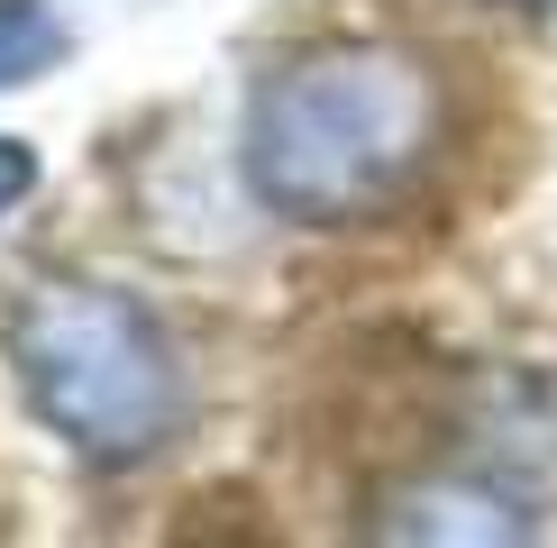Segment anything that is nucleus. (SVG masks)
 <instances>
[{
  "label": "nucleus",
  "instance_id": "f257e3e1",
  "mask_svg": "<svg viewBox=\"0 0 557 548\" xmlns=\"http://www.w3.org/2000/svg\"><path fill=\"white\" fill-rule=\"evenodd\" d=\"M448 101L411 46L338 37L274 64L247 101V183L301 228L375 220L430 174Z\"/></svg>",
  "mask_w": 557,
  "mask_h": 548
},
{
  "label": "nucleus",
  "instance_id": "f03ea898",
  "mask_svg": "<svg viewBox=\"0 0 557 548\" xmlns=\"http://www.w3.org/2000/svg\"><path fill=\"white\" fill-rule=\"evenodd\" d=\"M10 375L28 411L91 466H137L183 421V365L147 302L110 284H37L10 311Z\"/></svg>",
  "mask_w": 557,
  "mask_h": 548
},
{
  "label": "nucleus",
  "instance_id": "7ed1b4c3",
  "mask_svg": "<svg viewBox=\"0 0 557 548\" xmlns=\"http://www.w3.org/2000/svg\"><path fill=\"white\" fill-rule=\"evenodd\" d=\"M384 531H403V539H521L530 521L503 494L430 485V494H403V512H384Z\"/></svg>",
  "mask_w": 557,
  "mask_h": 548
},
{
  "label": "nucleus",
  "instance_id": "20e7f679",
  "mask_svg": "<svg viewBox=\"0 0 557 548\" xmlns=\"http://www.w3.org/2000/svg\"><path fill=\"white\" fill-rule=\"evenodd\" d=\"M46 64H64V18L46 0H0V91L37 83Z\"/></svg>",
  "mask_w": 557,
  "mask_h": 548
},
{
  "label": "nucleus",
  "instance_id": "39448f33",
  "mask_svg": "<svg viewBox=\"0 0 557 548\" xmlns=\"http://www.w3.org/2000/svg\"><path fill=\"white\" fill-rule=\"evenodd\" d=\"M28 192H37V147L28 137H0V220H10Z\"/></svg>",
  "mask_w": 557,
  "mask_h": 548
},
{
  "label": "nucleus",
  "instance_id": "423d86ee",
  "mask_svg": "<svg viewBox=\"0 0 557 548\" xmlns=\"http://www.w3.org/2000/svg\"><path fill=\"white\" fill-rule=\"evenodd\" d=\"M521 10H557V0H521Z\"/></svg>",
  "mask_w": 557,
  "mask_h": 548
}]
</instances>
